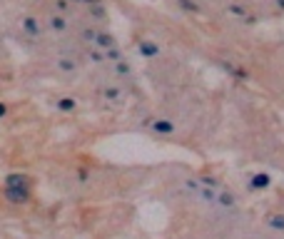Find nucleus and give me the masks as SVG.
<instances>
[{
  "mask_svg": "<svg viewBox=\"0 0 284 239\" xmlns=\"http://www.w3.org/2000/svg\"><path fill=\"white\" fill-rule=\"evenodd\" d=\"M147 129H150L152 135H157V137H172L174 132H177L174 122H172V120H167V117H150Z\"/></svg>",
  "mask_w": 284,
  "mask_h": 239,
  "instance_id": "f257e3e1",
  "label": "nucleus"
},
{
  "mask_svg": "<svg viewBox=\"0 0 284 239\" xmlns=\"http://www.w3.org/2000/svg\"><path fill=\"white\" fill-rule=\"evenodd\" d=\"M137 55L142 60H157L160 57V45L150 37H137Z\"/></svg>",
  "mask_w": 284,
  "mask_h": 239,
  "instance_id": "f03ea898",
  "label": "nucleus"
},
{
  "mask_svg": "<svg viewBox=\"0 0 284 239\" xmlns=\"http://www.w3.org/2000/svg\"><path fill=\"white\" fill-rule=\"evenodd\" d=\"M217 65H220V70L227 73L232 80H239V82H247L249 80V73L245 68H239L237 62H229V60H217Z\"/></svg>",
  "mask_w": 284,
  "mask_h": 239,
  "instance_id": "7ed1b4c3",
  "label": "nucleus"
},
{
  "mask_svg": "<svg viewBox=\"0 0 284 239\" xmlns=\"http://www.w3.org/2000/svg\"><path fill=\"white\" fill-rule=\"evenodd\" d=\"M3 187H10V189H33V177L23 175V172H10L5 177Z\"/></svg>",
  "mask_w": 284,
  "mask_h": 239,
  "instance_id": "20e7f679",
  "label": "nucleus"
},
{
  "mask_svg": "<svg viewBox=\"0 0 284 239\" xmlns=\"http://www.w3.org/2000/svg\"><path fill=\"white\" fill-rule=\"evenodd\" d=\"M3 194H5V200L10 204H18V207H23L30 202L33 197V189H10V187H3Z\"/></svg>",
  "mask_w": 284,
  "mask_h": 239,
  "instance_id": "39448f33",
  "label": "nucleus"
},
{
  "mask_svg": "<svg viewBox=\"0 0 284 239\" xmlns=\"http://www.w3.org/2000/svg\"><path fill=\"white\" fill-rule=\"evenodd\" d=\"M20 28H23V33L28 37H33V40H40L42 37V23H40L38 18H33V15H25L23 20H20Z\"/></svg>",
  "mask_w": 284,
  "mask_h": 239,
  "instance_id": "423d86ee",
  "label": "nucleus"
},
{
  "mask_svg": "<svg viewBox=\"0 0 284 239\" xmlns=\"http://www.w3.org/2000/svg\"><path fill=\"white\" fill-rule=\"evenodd\" d=\"M249 189L252 192H265V189H269L272 187V177L267 175V172H257V175H252L249 177Z\"/></svg>",
  "mask_w": 284,
  "mask_h": 239,
  "instance_id": "0eeeda50",
  "label": "nucleus"
},
{
  "mask_svg": "<svg viewBox=\"0 0 284 239\" xmlns=\"http://www.w3.org/2000/svg\"><path fill=\"white\" fill-rule=\"evenodd\" d=\"M55 110L62 115H73V112H77V100L73 95H62L55 100Z\"/></svg>",
  "mask_w": 284,
  "mask_h": 239,
  "instance_id": "6e6552de",
  "label": "nucleus"
},
{
  "mask_svg": "<svg viewBox=\"0 0 284 239\" xmlns=\"http://www.w3.org/2000/svg\"><path fill=\"white\" fill-rule=\"evenodd\" d=\"M117 42H115V35H110L107 30H97L95 33V48H100V50H110V48H115Z\"/></svg>",
  "mask_w": 284,
  "mask_h": 239,
  "instance_id": "1a4fd4ad",
  "label": "nucleus"
},
{
  "mask_svg": "<svg viewBox=\"0 0 284 239\" xmlns=\"http://www.w3.org/2000/svg\"><path fill=\"white\" fill-rule=\"evenodd\" d=\"M48 28H50L53 33H65V30H68V18H65L62 13L50 15V18H48Z\"/></svg>",
  "mask_w": 284,
  "mask_h": 239,
  "instance_id": "9d476101",
  "label": "nucleus"
},
{
  "mask_svg": "<svg viewBox=\"0 0 284 239\" xmlns=\"http://www.w3.org/2000/svg\"><path fill=\"white\" fill-rule=\"evenodd\" d=\"M217 207H222V209H234L237 207V197L232 192H227V189H220L217 192Z\"/></svg>",
  "mask_w": 284,
  "mask_h": 239,
  "instance_id": "9b49d317",
  "label": "nucleus"
},
{
  "mask_svg": "<svg viewBox=\"0 0 284 239\" xmlns=\"http://www.w3.org/2000/svg\"><path fill=\"white\" fill-rule=\"evenodd\" d=\"M55 68L65 75H73V73H77V62H75V57H60V60H55Z\"/></svg>",
  "mask_w": 284,
  "mask_h": 239,
  "instance_id": "f8f14e48",
  "label": "nucleus"
},
{
  "mask_svg": "<svg viewBox=\"0 0 284 239\" xmlns=\"http://www.w3.org/2000/svg\"><path fill=\"white\" fill-rule=\"evenodd\" d=\"M122 97H125V92H122V88H117V85H107V88L102 90V100H107V102H122Z\"/></svg>",
  "mask_w": 284,
  "mask_h": 239,
  "instance_id": "ddd939ff",
  "label": "nucleus"
},
{
  "mask_svg": "<svg viewBox=\"0 0 284 239\" xmlns=\"http://www.w3.org/2000/svg\"><path fill=\"white\" fill-rule=\"evenodd\" d=\"M174 3L180 5V10H185V13H189V15H200V13H202V8H200L197 0H174Z\"/></svg>",
  "mask_w": 284,
  "mask_h": 239,
  "instance_id": "4468645a",
  "label": "nucleus"
},
{
  "mask_svg": "<svg viewBox=\"0 0 284 239\" xmlns=\"http://www.w3.org/2000/svg\"><path fill=\"white\" fill-rule=\"evenodd\" d=\"M267 227L274 232H284V214H269L267 217Z\"/></svg>",
  "mask_w": 284,
  "mask_h": 239,
  "instance_id": "2eb2a0df",
  "label": "nucleus"
},
{
  "mask_svg": "<svg viewBox=\"0 0 284 239\" xmlns=\"http://www.w3.org/2000/svg\"><path fill=\"white\" fill-rule=\"evenodd\" d=\"M90 177H93V172L90 169H87V167H75V180L80 182V184H87V182H90Z\"/></svg>",
  "mask_w": 284,
  "mask_h": 239,
  "instance_id": "dca6fc26",
  "label": "nucleus"
},
{
  "mask_svg": "<svg viewBox=\"0 0 284 239\" xmlns=\"http://www.w3.org/2000/svg\"><path fill=\"white\" fill-rule=\"evenodd\" d=\"M87 57H90V62H95V65H102V62L107 60L105 50H100V48H93V50H87Z\"/></svg>",
  "mask_w": 284,
  "mask_h": 239,
  "instance_id": "f3484780",
  "label": "nucleus"
},
{
  "mask_svg": "<svg viewBox=\"0 0 284 239\" xmlns=\"http://www.w3.org/2000/svg\"><path fill=\"white\" fill-rule=\"evenodd\" d=\"M130 73H133V68H130L127 57H125V60H120V62H115V75H120V77H127Z\"/></svg>",
  "mask_w": 284,
  "mask_h": 239,
  "instance_id": "a211bd4d",
  "label": "nucleus"
},
{
  "mask_svg": "<svg viewBox=\"0 0 284 239\" xmlns=\"http://www.w3.org/2000/svg\"><path fill=\"white\" fill-rule=\"evenodd\" d=\"M105 55H107V60H110L113 65H115V62H120V60H125V53H122L117 45H115V48H110V50H105Z\"/></svg>",
  "mask_w": 284,
  "mask_h": 239,
  "instance_id": "6ab92c4d",
  "label": "nucleus"
},
{
  "mask_svg": "<svg viewBox=\"0 0 284 239\" xmlns=\"http://www.w3.org/2000/svg\"><path fill=\"white\" fill-rule=\"evenodd\" d=\"M197 180H200L205 187H212V189H220V187H222V184H220V180H217V177H212V175H200Z\"/></svg>",
  "mask_w": 284,
  "mask_h": 239,
  "instance_id": "aec40b11",
  "label": "nucleus"
},
{
  "mask_svg": "<svg viewBox=\"0 0 284 239\" xmlns=\"http://www.w3.org/2000/svg\"><path fill=\"white\" fill-rule=\"evenodd\" d=\"M227 10H229L232 15H237V18H247V10H245L242 5H229Z\"/></svg>",
  "mask_w": 284,
  "mask_h": 239,
  "instance_id": "412c9836",
  "label": "nucleus"
},
{
  "mask_svg": "<svg viewBox=\"0 0 284 239\" xmlns=\"http://www.w3.org/2000/svg\"><path fill=\"white\" fill-rule=\"evenodd\" d=\"M5 117H8V105L0 100V120H5Z\"/></svg>",
  "mask_w": 284,
  "mask_h": 239,
  "instance_id": "4be33fe9",
  "label": "nucleus"
},
{
  "mask_svg": "<svg viewBox=\"0 0 284 239\" xmlns=\"http://www.w3.org/2000/svg\"><path fill=\"white\" fill-rule=\"evenodd\" d=\"M277 5H279V8L284 10V0H277Z\"/></svg>",
  "mask_w": 284,
  "mask_h": 239,
  "instance_id": "5701e85b",
  "label": "nucleus"
}]
</instances>
